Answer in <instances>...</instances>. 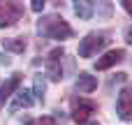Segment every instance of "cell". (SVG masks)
I'll return each instance as SVG.
<instances>
[{"mask_svg":"<svg viewBox=\"0 0 132 125\" xmlns=\"http://www.w3.org/2000/svg\"><path fill=\"white\" fill-rule=\"evenodd\" d=\"M123 58H125V51H123V49H111V51H107L102 58H97L95 70H109V67H114L116 63H121Z\"/></svg>","mask_w":132,"mask_h":125,"instance_id":"obj_7","label":"cell"},{"mask_svg":"<svg viewBox=\"0 0 132 125\" xmlns=\"http://www.w3.org/2000/svg\"><path fill=\"white\" fill-rule=\"evenodd\" d=\"M63 56H65L63 49H53L46 56V74H49L51 81H60L63 79Z\"/></svg>","mask_w":132,"mask_h":125,"instance_id":"obj_5","label":"cell"},{"mask_svg":"<svg viewBox=\"0 0 132 125\" xmlns=\"http://www.w3.org/2000/svg\"><path fill=\"white\" fill-rule=\"evenodd\" d=\"M35 100H32V95H30V90H16V97H14V104H12V109H19V107H30Z\"/></svg>","mask_w":132,"mask_h":125,"instance_id":"obj_10","label":"cell"},{"mask_svg":"<svg viewBox=\"0 0 132 125\" xmlns=\"http://www.w3.org/2000/svg\"><path fill=\"white\" fill-rule=\"evenodd\" d=\"M97 88V79L93 74H79L77 79V93H93Z\"/></svg>","mask_w":132,"mask_h":125,"instance_id":"obj_9","label":"cell"},{"mask_svg":"<svg viewBox=\"0 0 132 125\" xmlns=\"http://www.w3.org/2000/svg\"><path fill=\"white\" fill-rule=\"evenodd\" d=\"M19 86H21V74H14V77H9L2 86H0V109L5 107V102L9 100V95L14 93V90H19Z\"/></svg>","mask_w":132,"mask_h":125,"instance_id":"obj_8","label":"cell"},{"mask_svg":"<svg viewBox=\"0 0 132 125\" xmlns=\"http://www.w3.org/2000/svg\"><path fill=\"white\" fill-rule=\"evenodd\" d=\"M72 104H74V109H72V121L79 123V125L88 123V118L97 111V104H95L93 100H86V97H74Z\"/></svg>","mask_w":132,"mask_h":125,"instance_id":"obj_4","label":"cell"},{"mask_svg":"<svg viewBox=\"0 0 132 125\" xmlns=\"http://www.w3.org/2000/svg\"><path fill=\"white\" fill-rule=\"evenodd\" d=\"M35 95L42 100L44 97V79L42 77H35Z\"/></svg>","mask_w":132,"mask_h":125,"instance_id":"obj_14","label":"cell"},{"mask_svg":"<svg viewBox=\"0 0 132 125\" xmlns=\"http://www.w3.org/2000/svg\"><path fill=\"white\" fill-rule=\"evenodd\" d=\"M26 125H56V118L53 116H39V118H32Z\"/></svg>","mask_w":132,"mask_h":125,"instance_id":"obj_13","label":"cell"},{"mask_svg":"<svg viewBox=\"0 0 132 125\" xmlns=\"http://www.w3.org/2000/svg\"><path fill=\"white\" fill-rule=\"evenodd\" d=\"M93 125H97V123H93Z\"/></svg>","mask_w":132,"mask_h":125,"instance_id":"obj_18","label":"cell"},{"mask_svg":"<svg viewBox=\"0 0 132 125\" xmlns=\"http://www.w3.org/2000/svg\"><path fill=\"white\" fill-rule=\"evenodd\" d=\"M39 35H44L49 39H70L74 35V30L70 28L67 21H63L56 14H51V16H44L39 21Z\"/></svg>","mask_w":132,"mask_h":125,"instance_id":"obj_1","label":"cell"},{"mask_svg":"<svg viewBox=\"0 0 132 125\" xmlns=\"http://www.w3.org/2000/svg\"><path fill=\"white\" fill-rule=\"evenodd\" d=\"M74 12H77L79 19H90V14H93V5L79 0V2H74Z\"/></svg>","mask_w":132,"mask_h":125,"instance_id":"obj_11","label":"cell"},{"mask_svg":"<svg viewBox=\"0 0 132 125\" xmlns=\"http://www.w3.org/2000/svg\"><path fill=\"white\" fill-rule=\"evenodd\" d=\"M44 9V0H35L32 2V12H42Z\"/></svg>","mask_w":132,"mask_h":125,"instance_id":"obj_15","label":"cell"},{"mask_svg":"<svg viewBox=\"0 0 132 125\" xmlns=\"http://www.w3.org/2000/svg\"><path fill=\"white\" fill-rule=\"evenodd\" d=\"M107 44H109L107 32H88V35L79 42V56H81V58H90V56H95L97 51H102Z\"/></svg>","mask_w":132,"mask_h":125,"instance_id":"obj_2","label":"cell"},{"mask_svg":"<svg viewBox=\"0 0 132 125\" xmlns=\"http://www.w3.org/2000/svg\"><path fill=\"white\" fill-rule=\"evenodd\" d=\"M116 111H118V118L121 121H132V86H125L118 93Z\"/></svg>","mask_w":132,"mask_h":125,"instance_id":"obj_6","label":"cell"},{"mask_svg":"<svg viewBox=\"0 0 132 125\" xmlns=\"http://www.w3.org/2000/svg\"><path fill=\"white\" fill-rule=\"evenodd\" d=\"M123 7H125V12L132 16V0H123Z\"/></svg>","mask_w":132,"mask_h":125,"instance_id":"obj_16","label":"cell"},{"mask_svg":"<svg viewBox=\"0 0 132 125\" xmlns=\"http://www.w3.org/2000/svg\"><path fill=\"white\" fill-rule=\"evenodd\" d=\"M125 39H128V42H130V44H132V26H130V28H128V30H125Z\"/></svg>","mask_w":132,"mask_h":125,"instance_id":"obj_17","label":"cell"},{"mask_svg":"<svg viewBox=\"0 0 132 125\" xmlns=\"http://www.w3.org/2000/svg\"><path fill=\"white\" fill-rule=\"evenodd\" d=\"M5 49L21 53V51H26V39H23V37H19V39H7V42H5Z\"/></svg>","mask_w":132,"mask_h":125,"instance_id":"obj_12","label":"cell"},{"mask_svg":"<svg viewBox=\"0 0 132 125\" xmlns=\"http://www.w3.org/2000/svg\"><path fill=\"white\" fill-rule=\"evenodd\" d=\"M23 19V5L14 0H0V28H12Z\"/></svg>","mask_w":132,"mask_h":125,"instance_id":"obj_3","label":"cell"}]
</instances>
